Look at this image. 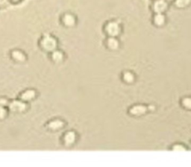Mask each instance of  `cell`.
Instances as JSON below:
<instances>
[{
    "instance_id": "obj_1",
    "label": "cell",
    "mask_w": 191,
    "mask_h": 167,
    "mask_svg": "<svg viewBox=\"0 0 191 167\" xmlns=\"http://www.w3.org/2000/svg\"><path fill=\"white\" fill-rule=\"evenodd\" d=\"M39 44H40V48L44 51L53 52L56 49L57 42L54 37L50 36V35H46L41 38Z\"/></svg>"
},
{
    "instance_id": "obj_2",
    "label": "cell",
    "mask_w": 191,
    "mask_h": 167,
    "mask_svg": "<svg viewBox=\"0 0 191 167\" xmlns=\"http://www.w3.org/2000/svg\"><path fill=\"white\" fill-rule=\"evenodd\" d=\"M106 31L111 36H116L119 33V26L116 23H110L106 27Z\"/></svg>"
},
{
    "instance_id": "obj_3",
    "label": "cell",
    "mask_w": 191,
    "mask_h": 167,
    "mask_svg": "<svg viewBox=\"0 0 191 167\" xmlns=\"http://www.w3.org/2000/svg\"><path fill=\"white\" fill-rule=\"evenodd\" d=\"M62 23L65 26L72 27L75 24V18L70 13H66L62 17Z\"/></svg>"
},
{
    "instance_id": "obj_4",
    "label": "cell",
    "mask_w": 191,
    "mask_h": 167,
    "mask_svg": "<svg viewBox=\"0 0 191 167\" xmlns=\"http://www.w3.org/2000/svg\"><path fill=\"white\" fill-rule=\"evenodd\" d=\"M167 5L163 0H158L154 5V9H155V12L158 13H161L162 12H163L167 9Z\"/></svg>"
},
{
    "instance_id": "obj_5",
    "label": "cell",
    "mask_w": 191,
    "mask_h": 167,
    "mask_svg": "<svg viewBox=\"0 0 191 167\" xmlns=\"http://www.w3.org/2000/svg\"><path fill=\"white\" fill-rule=\"evenodd\" d=\"M146 111V108L143 106H135L131 109V113L134 115H142Z\"/></svg>"
},
{
    "instance_id": "obj_6",
    "label": "cell",
    "mask_w": 191,
    "mask_h": 167,
    "mask_svg": "<svg viewBox=\"0 0 191 167\" xmlns=\"http://www.w3.org/2000/svg\"><path fill=\"white\" fill-rule=\"evenodd\" d=\"M108 45L111 49H116L118 48V45H119V43H118L117 40L114 38H111L108 39Z\"/></svg>"
},
{
    "instance_id": "obj_7",
    "label": "cell",
    "mask_w": 191,
    "mask_h": 167,
    "mask_svg": "<svg viewBox=\"0 0 191 167\" xmlns=\"http://www.w3.org/2000/svg\"><path fill=\"white\" fill-rule=\"evenodd\" d=\"M165 22V17L161 13H158L155 17V23L158 26H162Z\"/></svg>"
},
{
    "instance_id": "obj_8",
    "label": "cell",
    "mask_w": 191,
    "mask_h": 167,
    "mask_svg": "<svg viewBox=\"0 0 191 167\" xmlns=\"http://www.w3.org/2000/svg\"><path fill=\"white\" fill-rule=\"evenodd\" d=\"M75 134H74V133H72V132L68 133V134L66 135V136H65L66 143H68V144H71V143H73L74 140H75Z\"/></svg>"
},
{
    "instance_id": "obj_9",
    "label": "cell",
    "mask_w": 191,
    "mask_h": 167,
    "mask_svg": "<svg viewBox=\"0 0 191 167\" xmlns=\"http://www.w3.org/2000/svg\"><path fill=\"white\" fill-rule=\"evenodd\" d=\"M190 0H176L175 5L179 8H184L190 4Z\"/></svg>"
},
{
    "instance_id": "obj_10",
    "label": "cell",
    "mask_w": 191,
    "mask_h": 167,
    "mask_svg": "<svg viewBox=\"0 0 191 167\" xmlns=\"http://www.w3.org/2000/svg\"><path fill=\"white\" fill-rule=\"evenodd\" d=\"M12 56L15 59H23L24 58V54L21 51L19 50H13L12 52Z\"/></svg>"
},
{
    "instance_id": "obj_11",
    "label": "cell",
    "mask_w": 191,
    "mask_h": 167,
    "mask_svg": "<svg viewBox=\"0 0 191 167\" xmlns=\"http://www.w3.org/2000/svg\"><path fill=\"white\" fill-rule=\"evenodd\" d=\"M52 58H53L54 60H61L62 58H63V54H62L61 52L54 50V51L52 52Z\"/></svg>"
},
{
    "instance_id": "obj_12",
    "label": "cell",
    "mask_w": 191,
    "mask_h": 167,
    "mask_svg": "<svg viewBox=\"0 0 191 167\" xmlns=\"http://www.w3.org/2000/svg\"><path fill=\"white\" fill-rule=\"evenodd\" d=\"M124 79L127 82H131L134 80V76H133L132 74L130 73V72H126L124 75Z\"/></svg>"
},
{
    "instance_id": "obj_13",
    "label": "cell",
    "mask_w": 191,
    "mask_h": 167,
    "mask_svg": "<svg viewBox=\"0 0 191 167\" xmlns=\"http://www.w3.org/2000/svg\"><path fill=\"white\" fill-rule=\"evenodd\" d=\"M183 104L187 108H191V99L190 98H186L184 99Z\"/></svg>"
},
{
    "instance_id": "obj_14",
    "label": "cell",
    "mask_w": 191,
    "mask_h": 167,
    "mask_svg": "<svg viewBox=\"0 0 191 167\" xmlns=\"http://www.w3.org/2000/svg\"><path fill=\"white\" fill-rule=\"evenodd\" d=\"M173 149L175 150V151H185V148L183 147V146H178V145H177V146H174Z\"/></svg>"
},
{
    "instance_id": "obj_15",
    "label": "cell",
    "mask_w": 191,
    "mask_h": 167,
    "mask_svg": "<svg viewBox=\"0 0 191 167\" xmlns=\"http://www.w3.org/2000/svg\"><path fill=\"white\" fill-rule=\"evenodd\" d=\"M23 1H24V0H10V2H11V4H13V5L20 4V3L23 2Z\"/></svg>"
}]
</instances>
